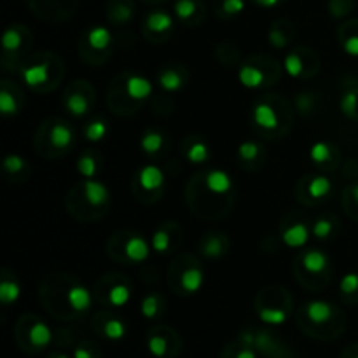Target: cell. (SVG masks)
<instances>
[{"label":"cell","mask_w":358,"mask_h":358,"mask_svg":"<svg viewBox=\"0 0 358 358\" xmlns=\"http://www.w3.org/2000/svg\"><path fill=\"white\" fill-rule=\"evenodd\" d=\"M299 327L318 339L338 338L345 331V315L327 301H310L299 311Z\"/></svg>","instance_id":"6da1fadb"},{"label":"cell","mask_w":358,"mask_h":358,"mask_svg":"<svg viewBox=\"0 0 358 358\" xmlns=\"http://www.w3.org/2000/svg\"><path fill=\"white\" fill-rule=\"evenodd\" d=\"M56 70H62L58 58L45 56V58L37 59V62L28 63L27 66H23L21 76H23L24 84L28 87H31L34 91L45 93V91H51L58 84L59 77H62V72L56 73Z\"/></svg>","instance_id":"7a4b0ae2"},{"label":"cell","mask_w":358,"mask_h":358,"mask_svg":"<svg viewBox=\"0 0 358 358\" xmlns=\"http://www.w3.org/2000/svg\"><path fill=\"white\" fill-rule=\"evenodd\" d=\"M238 341L252 346L257 350V353L268 358H292L287 346L271 331H245L241 332Z\"/></svg>","instance_id":"3957f363"},{"label":"cell","mask_w":358,"mask_h":358,"mask_svg":"<svg viewBox=\"0 0 358 358\" xmlns=\"http://www.w3.org/2000/svg\"><path fill=\"white\" fill-rule=\"evenodd\" d=\"M27 339L30 352H41L52 343V331L48 324L35 317H23L17 327V341Z\"/></svg>","instance_id":"277c9868"},{"label":"cell","mask_w":358,"mask_h":358,"mask_svg":"<svg viewBox=\"0 0 358 358\" xmlns=\"http://www.w3.org/2000/svg\"><path fill=\"white\" fill-rule=\"evenodd\" d=\"M178 346H180V341L171 329L157 327L152 329L150 334L147 336V350L156 358L175 357L178 352Z\"/></svg>","instance_id":"5b68a950"},{"label":"cell","mask_w":358,"mask_h":358,"mask_svg":"<svg viewBox=\"0 0 358 358\" xmlns=\"http://www.w3.org/2000/svg\"><path fill=\"white\" fill-rule=\"evenodd\" d=\"M45 142L48 147L52 150V154H65L70 147L73 145V140H76V133H73L72 126L66 121L62 119H56L45 129Z\"/></svg>","instance_id":"8992f818"},{"label":"cell","mask_w":358,"mask_h":358,"mask_svg":"<svg viewBox=\"0 0 358 358\" xmlns=\"http://www.w3.org/2000/svg\"><path fill=\"white\" fill-rule=\"evenodd\" d=\"M150 247L149 241L136 233H126L121 241V252L122 261H128L129 264H142L150 257Z\"/></svg>","instance_id":"52a82bcc"},{"label":"cell","mask_w":358,"mask_h":358,"mask_svg":"<svg viewBox=\"0 0 358 358\" xmlns=\"http://www.w3.org/2000/svg\"><path fill=\"white\" fill-rule=\"evenodd\" d=\"M80 196L91 210H105L110 203V191L103 182L96 180V178H86L80 184Z\"/></svg>","instance_id":"ba28073f"},{"label":"cell","mask_w":358,"mask_h":358,"mask_svg":"<svg viewBox=\"0 0 358 358\" xmlns=\"http://www.w3.org/2000/svg\"><path fill=\"white\" fill-rule=\"evenodd\" d=\"M252 121L257 128L264 129V131H278L280 126H282V115L278 114L275 105L262 100L257 101L252 108Z\"/></svg>","instance_id":"9c48e42d"},{"label":"cell","mask_w":358,"mask_h":358,"mask_svg":"<svg viewBox=\"0 0 358 358\" xmlns=\"http://www.w3.org/2000/svg\"><path fill=\"white\" fill-rule=\"evenodd\" d=\"M154 84L147 77L138 76V73H128L122 80V93L135 103H142L147 98L152 96Z\"/></svg>","instance_id":"30bf717a"},{"label":"cell","mask_w":358,"mask_h":358,"mask_svg":"<svg viewBox=\"0 0 358 358\" xmlns=\"http://www.w3.org/2000/svg\"><path fill=\"white\" fill-rule=\"evenodd\" d=\"M164 182H166L164 171L159 166H156V164H145L136 173V184H138V187L145 194H154V192L161 194V191L164 187Z\"/></svg>","instance_id":"8fae6325"},{"label":"cell","mask_w":358,"mask_h":358,"mask_svg":"<svg viewBox=\"0 0 358 358\" xmlns=\"http://www.w3.org/2000/svg\"><path fill=\"white\" fill-rule=\"evenodd\" d=\"M84 44L90 51H93L94 55H108L112 48V41H114V35H112L110 28L103 27V24H96V27L90 28L84 35Z\"/></svg>","instance_id":"7c38bea8"},{"label":"cell","mask_w":358,"mask_h":358,"mask_svg":"<svg viewBox=\"0 0 358 358\" xmlns=\"http://www.w3.org/2000/svg\"><path fill=\"white\" fill-rule=\"evenodd\" d=\"M261 66L262 65H255V63H243L238 70V80H240L241 86L248 87V90H259V87L275 83Z\"/></svg>","instance_id":"4fadbf2b"},{"label":"cell","mask_w":358,"mask_h":358,"mask_svg":"<svg viewBox=\"0 0 358 358\" xmlns=\"http://www.w3.org/2000/svg\"><path fill=\"white\" fill-rule=\"evenodd\" d=\"M65 301L66 306L73 313L80 315L91 310V306H93V294H91V290L87 287L80 285V283H72L70 287H66Z\"/></svg>","instance_id":"5bb4252c"},{"label":"cell","mask_w":358,"mask_h":358,"mask_svg":"<svg viewBox=\"0 0 358 358\" xmlns=\"http://www.w3.org/2000/svg\"><path fill=\"white\" fill-rule=\"evenodd\" d=\"M175 27V21L171 14L164 13V10H154L145 17L143 23V30H145L147 37H161L164 38L166 35L171 34Z\"/></svg>","instance_id":"9a60e30c"},{"label":"cell","mask_w":358,"mask_h":358,"mask_svg":"<svg viewBox=\"0 0 358 358\" xmlns=\"http://www.w3.org/2000/svg\"><path fill=\"white\" fill-rule=\"evenodd\" d=\"M131 299V285L117 275H112V283L105 287V303L112 308H122Z\"/></svg>","instance_id":"2e32d148"},{"label":"cell","mask_w":358,"mask_h":358,"mask_svg":"<svg viewBox=\"0 0 358 358\" xmlns=\"http://www.w3.org/2000/svg\"><path fill=\"white\" fill-rule=\"evenodd\" d=\"M299 262L301 268L306 273H310L313 278H318L320 275H327L329 268H331V259H329V255L325 254V252L317 250V248L304 252V254L301 255Z\"/></svg>","instance_id":"e0dca14e"},{"label":"cell","mask_w":358,"mask_h":358,"mask_svg":"<svg viewBox=\"0 0 358 358\" xmlns=\"http://www.w3.org/2000/svg\"><path fill=\"white\" fill-rule=\"evenodd\" d=\"M257 315L261 318L262 324L266 325H283L290 317V303L287 304H268V303H257Z\"/></svg>","instance_id":"ac0fdd59"},{"label":"cell","mask_w":358,"mask_h":358,"mask_svg":"<svg viewBox=\"0 0 358 358\" xmlns=\"http://www.w3.org/2000/svg\"><path fill=\"white\" fill-rule=\"evenodd\" d=\"M205 187L213 196H227L233 192L234 182L227 171L215 168L205 173Z\"/></svg>","instance_id":"d6986e66"},{"label":"cell","mask_w":358,"mask_h":358,"mask_svg":"<svg viewBox=\"0 0 358 358\" xmlns=\"http://www.w3.org/2000/svg\"><path fill=\"white\" fill-rule=\"evenodd\" d=\"M94 327H96V331H100L103 338L110 339V341H121L128 332L124 322L117 317H112V315H98L96 320H94Z\"/></svg>","instance_id":"ffe728a7"},{"label":"cell","mask_w":358,"mask_h":358,"mask_svg":"<svg viewBox=\"0 0 358 358\" xmlns=\"http://www.w3.org/2000/svg\"><path fill=\"white\" fill-rule=\"evenodd\" d=\"M93 98L90 93H84L83 90H69L65 94V110L73 117H83L91 110Z\"/></svg>","instance_id":"44dd1931"},{"label":"cell","mask_w":358,"mask_h":358,"mask_svg":"<svg viewBox=\"0 0 358 358\" xmlns=\"http://www.w3.org/2000/svg\"><path fill=\"white\" fill-rule=\"evenodd\" d=\"M178 285H180L182 292L187 294V296L198 294L205 285V273L198 264L187 266L178 276Z\"/></svg>","instance_id":"7402d4cb"},{"label":"cell","mask_w":358,"mask_h":358,"mask_svg":"<svg viewBox=\"0 0 358 358\" xmlns=\"http://www.w3.org/2000/svg\"><path fill=\"white\" fill-rule=\"evenodd\" d=\"M311 234L313 233L310 231L308 224L301 222L299 220V222L290 224L289 227H285V229H283L282 241H283V245L289 248H303L308 245Z\"/></svg>","instance_id":"603a6c76"},{"label":"cell","mask_w":358,"mask_h":358,"mask_svg":"<svg viewBox=\"0 0 358 358\" xmlns=\"http://www.w3.org/2000/svg\"><path fill=\"white\" fill-rule=\"evenodd\" d=\"M27 37H30V34L23 27H20V24H13V27L7 28L2 37L3 52L6 55H20Z\"/></svg>","instance_id":"cb8c5ba5"},{"label":"cell","mask_w":358,"mask_h":358,"mask_svg":"<svg viewBox=\"0 0 358 358\" xmlns=\"http://www.w3.org/2000/svg\"><path fill=\"white\" fill-rule=\"evenodd\" d=\"M157 83L168 93H177L187 83V73L184 69H173V66H166L164 70H161L159 77H157Z\"/></svg>","instance_id":"d4e9b609"},{"label":"cell","mask_w":358,"mask_h":358,"mask_svg":"<svg viewBox=\"0 0 358 358\" xmlns=\"http://www.w3.org/2000/svg\"><path fill=\"white\" fill-rule=\"evenodd\" d=\"M185 159L191 164H206L212 159V150L210 145L203 138H191L184 147Z\"/></svg>","instance_id":"484cf974"},{"label":"cell","mask_w":358,"mask_h":358,"mask_svg":"<svg viewBox=\"0 0 358 358\" xmlns=\"http://www.w3.org/2000/svg\"><path fill=\"white\" fill-rule=\"evenodd\" d=\"M199 248H201V254L205 255V257L217 259L222 257V255L226 254L227 248H229V241H227V238L224 236V234L212 233L206 234V236L203 238Z\"/></svg>","instance_id":"4316f807"},{"label":"cell","mask_w":358,"mask_h":358,"mask_svg":"<svg viewBox=\"0 0 358 358\" xmlns=\"http://www.w3.org/2000/svg\"><path fill=\"white\" fill-rule=\"evenodd\" d=\"M332 189H334V184H332L331 178L325 177V175H315L308 180L306 194L313 201H324L332 194Z\"/></svg>","instance_id":"83f0119b"},{"label":"cell","mask_w":358,"mask_h":358,"mask_svg":"<svg viewBox=\"0 0 358 358\" xmlns=\"http://www.w3.org/2000/svg\"><path fill=\"white\" fill-rule=\"evenodd\" d=\"M310 159L317 166H332L338 159V149L329 142H315L310 149Z\"/></svg>","instance_id":"f1b7e54d"},{"label":"cell","mask_w":358,"mask_h":358,"mask_svg":"<svg viewBox=\"0 0 358 358\" xmlns=\"http://www.w3.org/2000/svg\"><path fill=\"white\" fill-rule=\"evenodd\" d=\"M304 51H292L285 56L283 59V69L294 79H301V77H306L308 69H310V62H306V56L303 55Z\"/></svg>","instance_id":"f546056e"},{"label":"cell","mask_w":358,"mask_h":358,"mask_svg":"<svg viewBox=\"0 0 358 358\" xmlns=\"http://www.w3.org/2000/svg\"><path fill=\"white\" fill-rule=\"evenodd\" d=\"M339 41L346 55L358 58V20L350 21L339 30Z\"/></svg>","instance_id":"4dcf8cb0"},{"label":"cell","mask_w":358,"mask_h":358,"mask_svg":"<svg viewBox=\"0 0 358 358\" xmlns=\"http://www.w3.org/2000/svg\"><path fill=\"white\" fill-rule=\"evenodd\" d=\"M203 14V6L199 0H177L175 2V16L184 23H194L196 17Z\"/></svg>","instance_id":"1f68e13d"},{"label":"cell","mask_w":358,"mask_h":358,"mask_svg":"<svg viewBox=\"0 0 358 358\" xmlns=\"http://www.w3.org/2000/svg\"><path fill=\"white\" fill-rule=\"evenodd\" d=\"M140 147L149 156H156L166 147V136L157 129H147L140 138Z\"/></svg>","instance_id":"d6a6232c"},{"label":"cell","mask_w":358,"mask_h":358,"mask_svg":"<svg viewBox=\"0 0 358 358\" xmlns=\"http://www.w3.org/2000/svg\"><path fill=\"white\" fill-rule=\"evenodd\" d=\"M77 171L83 178H96L98 171H100V161H98L96 152L93 149L86 150L77 159Z\"/></svg>","instance_id":"836d02e7"},{"label":"cell","mask_w":358,"mask_h":358,"mask_svg":"<svg viewBox=\"0 0 358 358\" xmlns=\"http://www.w3.org/2000/svg\"><path fill=\"white\" fill-rule=\"evenodd\" d=\"M171 227L170 226H161L156 233L152 234V240H150V247L156 254H168V252L173 250V234H171Z\"/></svg>","instance_id":"e575fe53"},{"label":"cell","mask_w":358,"mask_h":358,"mask_svg":"<svg viewBox=\"0 0 358 358\" xmlns=\"http://www.w3.org/2000/svg\"><path fill=\"white\" fill-rule=\"evenodd\" d=\"M21 296V287L17 283L16 278L6 275L3 271L2 282H0V301H2L3 306H10V304L16 303Z\"/></svg>","instance_id":"d590c367"},{"label":"cell","mask_w":358,"mask_h":358,"mask_svg":"<svg viewBox=\"0 0 358 358\" xmlns=\"http://www.w3.org/2000/svg\"><path fill=\"white\" fill-rule=\"evenodd\" d=\"M133 13H135V7H133L131 0H112L108 6V20L117 24L131 20Z\"/></svg>","instance_id":"8d00e7d4"},{"label":"cell","mask_w":358,"mask_h":358,"mask_svg":"<svg viewBox=\"0 0 358 358\" xmlns=\"http://www.w3.org/2000/svg\"><path fill=\"white\" fill-rule=\"evenodd\" d=\"M339 292L350 304L358 303V273H346L339 282Z\"/></svg>","instance_id":"74e56055"},{"label":"cell","mask_w":358,"mask_h":358,"mask_svg":"<svg viewBox=\"0 0 358 358\" xmlns=\"http://www.w3.org/2000/svg\"><path fill=\"white\" fill-rule=\"evenodd\" d=\"M261 156H262V147L259 145L257 142L247 140V142H241L240 147H238V157H240L241 163L245 164L261 163Z\"/></svg>","instance_id":"f35d334b"},{"label":"cell","mask_w":358,"mask_h":358,"mask_svg":"<svg viewBox=\"0 0 358 358\" xmlns=\"http://www.w3.org/2000/svg\"><path fill=\"white\" fill-rule=\"evenodd\" d=\"M140 311H142L143 317L147 320H154L161 315L163 311V299H161L157 294H149L142 299V304H140Z\"/></svg>","instance_id":"ab89813d"},{"label":"cell","mask_w":358,"mask_h":358,"mask_svg":"<svg viewBox=\"0 0 358 358\" xmlns=\"http://www.w3.org/2000/svg\"><path fill=\"white\" fill-rule=\"evenodd\" d=\"M21 103L17 100V94H14L13 91L7 90V86L3 84V87L0 90V112L3 115H16L20 112Z\"/></svg>","instance_id":"60d3db41"},{"label":"cell","mask_w":358,"mask_h":358,"mask_svg":"<svg viewBox=\"0 0 358 358\" xmlns=\"http://www.w3.org/2000/svg\"><path fill=\"white\" fill-rule=\"evenodd\" d=\"M341 112L350 119H358V87H350L341 96Z\"/></svg>","instance_id":"b9f144b4"},{"label":"cell","mask_w":358,"mask_h":358,"mask_svg":"<svg viewBox=\"0 0 358 358\" xmlns=\"http://www.w3.org/2000/svg\"><path fill=\"white\" fill-rule=\"evenodd\" d=\"M2 168L7 175H10V177H20V175L23 177L28 171V163L23 157L17 156V154H9V156H6V159L2 161Z\"/></svg>","instance_id":"7bdbcfd3"},{"label":"cell","mask_w":358,"mask_h":358,"mask_svg":"<svg viewBox=\"0 0 358 358\" xmlns=\"http://www.w3.org/2000/svg\"><path fill=\"white\" fill-rule=\"evenodd\" d=\"M108 129L110 128H108L105 119H94L90 124H86L84 135H86V140H90V142H101L108 135Z\"/></svg>","instance_id":"ee69618b"},{"label":"cell","mask_w":358,"mask_h":358,"mask_svg":"<svg viewBox=\"0 0 358 358\" xmlns=\"http://www.w3.org/2000/svg\"><path fill=\"white\" fill-rule=\"evenodd\" d=\"M334 220L336 219H332V217H320V219L313 224V229H311L313 236L317 238V240H327V238H331L336 229Z\"/></svg>","instance_id":"f6af8a7d"},{"label":"cell","mask_w":358,"mask_h":358,"mask_svg":"<svg viewBox=\"0 0 358 358\" xmlns=\"http://www.w3.org/2000/svg\"><path fill=\"white\" fill-rule=\"evenodd\" d=\"M285 27H287L285 21H278V23H275V27L271 28V31H269V42H271L275 48L278 49L285 48V45L290 42V37H292V35L283 31V28Z\"/></svg>","instance_id":"bcb514c9"},{"label":"cell","mask_w":358,"mask_h":358,"mask_svg":"<svg viewBox=\"0 0 358 358\" xmlns=\"http://www.w3.org/2000/svg\"><path fill=\"white\" fill-rule=\"evenodd\" d=\"M245 0H219V6H217V9H219V13L222 14V16H238V14H241L245 10Z\"/></svg>","instance_id":"7dc6e473"},{"label":"cell","mask_w":358,"mask_h":358,"mask_svg":"<svg viewBox=\"0 0 358 358\" xmlns=\"http://www.w3.org/2000/svg\"><path fill=\"white\" fill-rule=\"evenodd\" d=\"M346 210H348L350 215L353 217V219L358 220V182L357 184H353L352 187L346 189Z\"/></svg>","instance_id":"c3c4849f"},{"label":"cell","mask_w":358,"mask_h":358,"mask_svg":"<svg viewBox=\"0 0 358 358\" xmlns=\"http://www.w3.org/2000/svg\"><path fill=\"white\" fill-rule=\"evenodd\" d=\"M353 10V0H331L332 16L343 17Z\"/></svg>","instance_id":"681fc988"},{"label":"cell","mask_w":358,"mask_h":358,"mask_svg":"<svg viewBox=\"0 0 358 358\" xmlns=\"http://www.w3.org/2000/svg\"><path fill=\"white\" fill-rule=\"evenodd\" d=\"M72 358H100V350L93 343H83L73 350Z\"/></svg>","instance_id":"f907efd6"},{"label":"cell","mask_w":358,"mask_h":358,"mask_svg":"<svg viewBox=\"0 0 358 358\" xmlns=\"http://www.w3.org/2000/svg\"><path fill=\"white\" fill-rule=\"evenodd\" d=\"M229 358H259V353H257V350L252 348V346H247V345H243V343L238 341V346L233 350V352H231Z\"/></svg>","instance_id":"816d5d0a"},{"label":"cell","mask_w":358,"mask_h":358,"mask_svg":"<svg viewBox=\"0 0 358 358\" xmlns=\"http://www.w3.org/2000/svg\"><path fill=\"white\" fill-rule=\"evenodd\" d=\"M254 2L257 3V6L266 7V9H273V7L280 6V3H282L283 0H254Z\"/></svg>","instance_id":"f5cc1de1"},{"label":"cell","mask_w":358,"mask_h":358,"mask_svg":"<svg viewBox=\"0 0 358 358\" xmlns=\"http://www.w3.org/2000/svg\"><path fill=\"white\" fill-rule=\"evenodd\" d=\"M341 358H358V343L348 346V348L345 350V353H343Z\"/></svg>","instance_id":"db71d44e"},{"label":"cell","mask_w":358,"mask_h":358,"mask_svg":"<svg viewBox=\"0 0 358 358\" xmlns=\"http://www.w3.org/2000/svg\"><path fill=\"white\" fill-rule=\"evenodd\" d=\"M49 358H70L69 355H65V353H52Z\"/></svg>","instance_id":"11a10c76"},{"label":"cell","mask_w":358,"mask_h":358,"mask_svg":"<svg viewBox=\"0 0 358 358\" xmlns=\"http://www.w3.org/2000/svg\"><path fill=\"white\" fill-rule=\"evenodd\" d=\"M38 2H42V3H49V2H52V0H38Z\"/></svg>","instance_id":"9f6ffc18"}]
</instances>
